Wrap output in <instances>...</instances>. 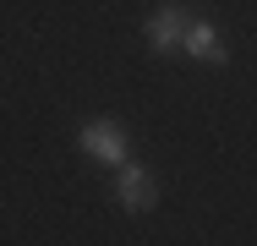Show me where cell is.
<instances>
[{"instance_id": "cell-1", "label": "cell", "mask_w": 257, "mask_h": 246, "mask_svg": "<svg viewBox=\"0 0 257 246\" xmlns=\"http://www.w3.org/2000/svg\"><path fill=\"white\" fill-rule=\"evenodd\" d=\"M77 143L88 148L99 164H126V148H132V137H126V126H115V120H88Z\"/></svg>"}, {"instance_id": "cell-4", "label": "cell", "mask_w": 257, "mask_h": 246, "mask_svg": "<svg viewBox=\"0 0 257 246\" xmlns=\"http://www.w3.org/2000/svg\"><path fill=\"white\" fill-rule=\"evenodd\" d=\"M181 44H186V55H192V60H203V66H224V60H230V49L219 44V33H213L208 22H186Z\"/></svg>"}, {"instance_id": "cell-3", "label": "cell", "mask_w": 257, "mask_h": 246, "mask_svg": "<svg viewBox=\"0 0 257 246\" xmlns=\"http://www.w3.org/2000/svg\"><path fill=\"white\" fill-rule=\"evenodd\" d=\"M154 202H159L154 175H148L143 164H120V208H126V213H148Z\"/></svg>"}, {"instance_id": "cell-2", "label": "cell", "mask_w": 257, "mask_h": 246, "mask_svg": "<svg viewBox=\"0 0 257 246\" xmlns=\"http://www.w3.org/2000/svg\"><path fill=\"white\" fill-rule=\"evenodd\" d=\"M186 6H159L154 17L143 22V33H148V44L159 49V55H170V49H181V33H186Z\"/></svg>"}]
</instances>
